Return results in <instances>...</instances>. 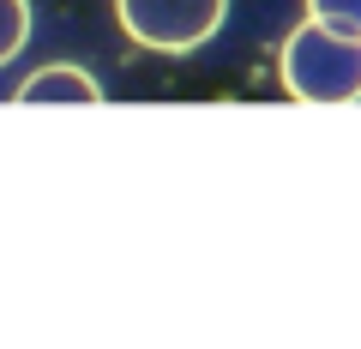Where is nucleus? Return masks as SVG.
Listing matches in <instances>:
<instances>
[{
	"label": "nucleus",
	"instance_id": "f257e3e1",
	"mask_svg": "<svg viewBox=\"0 0 361 349\" xmlns=\"http://www.w3.org/2000/svg\"><path fill=\"white\" fill-rule=\"evenodd\" d=\"M283 85H289V97L319 103V109L355 103L361 97V37H343V30L319 25V18L295 25L283 42Z\"/></svg>",
	"mask_w": 361,
	"mask_h": 349
},
{
	"label": "nucleus",
	"instance_id": "f03ea898",
	"mask_svg": "<svg viewBox=\"0 0 361 349\" xmlns=\"http://www.w3.org/2000/svg\"><path fill=\"white\" fill-rule=\"evenodd\" d=\"M115 18L139 49L157 54H193L229 18V0H115Z\"/></svg>",
	"mask_w": 361,
	"mask_h": 349
},
{
	"label": "nucleus",
	"instance_id": "7ed1b4c3",
	"mask_svg": "<svg viewBox=\"0 0 361 349\" xmlns=\"http://www.w3.org/2000/svg\"><path fill=\"white\" fill-rule=\"evenodd\" d=\"M18 103H103V85L73 61H54L18 85Z\"/></svg>",
	"mask_w": 361,
	"mask_h": 349
},
{
	"label": "nucleus",
	"instance_id": "20e7f679",
	"mask_svg": "<svg viewBox=\"0 0 361 349\" xmlns=\"http://www.w3.org/2000/svg\"><path fill=\"white\" fill-rule=\"evenodd\" d=\"M30 42V0H0V66Z\"/></svg>",
	"mask_w": 361,
	"mask_h": 349
},
{
	"label": "nucleus",
	"instance_id": "39448f33",
	"mask_svg": "<svg viewBox=\"0 0 361 349\" xmlns=\"http://www.w3.org/2000/svg\"><path fill=\"white\" fill-rule=\"evenodd\" d=\"M307 18L343 30V37H361V0H307Z\"/></svg>",
	"mask_w": 361,
	"mask_h": 349
}]
</instances>
